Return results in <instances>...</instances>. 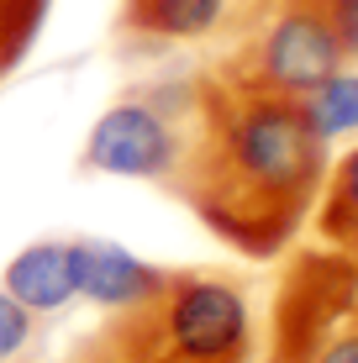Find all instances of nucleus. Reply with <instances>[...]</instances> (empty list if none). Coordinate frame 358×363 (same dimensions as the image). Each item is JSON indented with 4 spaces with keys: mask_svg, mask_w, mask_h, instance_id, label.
<instances>
[{
    "mask_svg": "<svg viewBox=\"0 0 358 363\" xmlns=\"http://www.w3.org/2000/svg\"><path fill=\"white\" fill-rule=\"evenodd\" d=\"M43 16H47V0H0V79L21 64Z\"/></svg>",
    "mask_w": 358,
    "mask_h": 363,
    "instance_id": "nucleus-11",
    "label": "nucleus"
},
{
    "mask_svg": "<svg viewBox=\"0 0 358 363\" xmlns=\"http://www.w3.org/2000/svg\"><path fill=\"white\" fill-rule=\"evenodd\" d=\"M274 11V0H121L116 37L121 48H179V43H216L248 37Z\"/></svg>",
    "mask_w": 358,
    "mask_h": 363,
    "instance_id": "nucleus-6",
    "label": "nucleus"
},
{
    "mask_svg": "<svg viewBox=\"0 0 358 363\" xmlns=\"http://www.w3.org/2000/svg\"><path fill=\"white\" fill-rule=\"evenodd\" d=\"M64 363H106V358H101V347H95V337H79V342L69 347Z\"/></svg>",
    "mask_w": 358,
    "mask_h": 363,
    "instance_id": "nucleus-14",
    "label": "nucleus"
},
{
    "mask_svg": "<svg viewBox=\"0 0 358 363\" xmlns=\"http://www.w3.org/2000/svg\"><path fill=\"white\" fill-rule=\"evenodd\" d=\"M306 106V121L316 127V137L332 147L337 137H353L358 132V69L342 64L337 74H327L311 95H301Z\"/></svg>",
    "mask_w": 358,
    "mask_h": 363,
    "instance_id": "nucleus-10",
    "label": "nucleus"
},
{
    "mask_svg": "<svg viewBox=\"0 0 358 363\" xmlns=\"http://www.w3.org/2000/svg\"><path fill=\"white\" fill-rule=\"evenodd\" d=\"M316 6L342 48V64H358V0H316Z\"/></svg>",
    "mask_w": 358,
    "mask_h": 363,
    "instance_id": "nucleus-13",
    "label": "nucleus"
},
{
    "mask_svg": "<svg viewBox=\"0 0 358 363\" xmlns=\"http://www.w3.org/2000/svg\"><path fill=\"white\" fill-rule=\"evenodd\" d=\"M342 69V48L332 37L316 0H274L264 21L237 37V53H227L211 69L216 79L269 95H311L327 74Z\"/></svg>",
    "mask_w": 358,
    "mask_h": 363,
    "instance_id": "nucleus-4",
    "label": "nucleus"
},
{
    "mask_svg": "<svg viewBox=\"0 0 358 363\" xmlns=\"http://www.w3.org/2000/svg\"><path fill=\"white\" fill-rule=\"evenodd\" d=\"M43 337V316L0 290V363H21Z\"/></svg>",
    "mask_w": 358,
    "mask_h": 363,
    "instance_id": "nucleus-12",
    "label": "nucleus"
},
{
    "mask_svg": "<svg viewBox=\"0 0 358 363\" xmlns=\"http://www.w3.org/2000/svg\"><path fill=\"white\" fill-rule=\"evenodd\" d=\"M269 363H358V258L306 247L290 258L269 316Z\"/></svg>",
    "mask_w": 358,
    "mask_h": 363,
    "instance_id": "nucleus-3",
    "label": "nucleus"
},
{
    "mask_svg": "<svg viewBox=\"0 0 358 363\" xmlns=\"http://www.w3.org/2000/svg\"><path fill=\"white\" fill-rule=\"evenodd\" d=\"M316 232L327 247H342L358 258V143L337 164H327L322 195H316Z\"/></svg>",
    "mask_w": 358,
    "mask_h": 363,
    "instance_id": "nucleus-9",
    "label": "nucleus"
},
{
    "mask_svg": "<svg viewBox=\"0 0 358 363\" xmlns=\"http://www.w3.org/2000/svg\"><path fill=\"white\" fill-rule=\"evenodd\" d=\"M74 274H79V300L101 306L106 316L147 300L158 290V279H164L158 264H142L138 253L101 242V237H74Z\"/></svg>",
    "mask_w": 358,
    "mask_h": 363,
    "instance_id": "nucleus-7",
    "label": "nucleus"
},
{
    "mask_svg": "<svg viewBox=\"0 0 358 363\" xmlns=\"http://www.w3.org/2000/svg\"><path fill=\"white\" fill-rule=\"evenodd\" d=\"M106 363H253L248 284L221 269H164L158 290L95 327Z\"/></svg>",
    "mask_w": 358,
    "mask_h": 363,
    "instance_id": "nucleus-2",
    "label": "nucleus"
},
{
    "mask_svg": "<svg viewBox=\"0 0 358 363\" xmlns=\"http://www.w3.org/2000/svg\"><path fill=\"white\" fill-rule=\"evenodd\" d=\"M327 164V143L295 95L242 90L201 74L195 137L169 190L227 247L274 258L316 211Z\"/></svg>",
    "mask_w": 358,
    "mask_h": 363,
    "instance_id": "nucleus-1",
    "label": "nucleus"
},
{
    "mask_svg": "<svg viewBox=\"0 0 358 363\" xmlns=\"http://www.w3.org/2000/svg\"><path fill=\"white\" fill-rule=\"evenodd\" d=\"M195 121H179L169 111H158L153 100L127 90L116 106H106L95 116L90 137H84L79 164L84 174H116V179H147V184H174L190 153Z\"/></svg>",
    "mask_w": 358,
    "mask_h": 363,
    "instance_id": "nucleus-5",
    "label": "nucleus"
},
{
    "mask_svg": "<svg viewBox=\"0 0 358 363\" xmlns=\"http://www.w3.org/2000/svg\"><path fill=\"white\" fill-rule=\"evenodd\" d=\"M0 290L21 300L37 316H53L69 300H79V274H74V237H47V242L21 247L0 274Z\"/></svg>",
    "mask_w": 358,
    "mask_h": 363,
    "instance_id": "nucleus-8",
    "label": "nucleus"
}]
</instances>
